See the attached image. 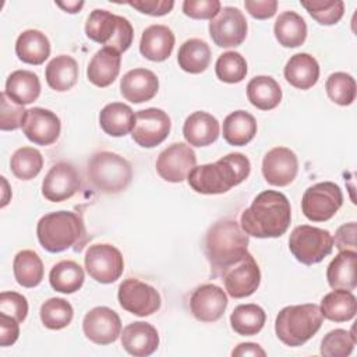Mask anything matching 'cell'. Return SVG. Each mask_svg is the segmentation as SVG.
I'll use <instances>...</instances> for the list:
<instances>
[{
  "mask_svg": "<svg viewBox=\"0 0 357 357\" xmlns=\"http://www.w3.org/2000/svg\"><path fill=\"white\" fill-rule=\"evenodd\" d=\"M13 174L20 180H32L43 167L42 153L32 146H22L17 149L10 160Z\"/></svg>",
  "mask_w": 357,
  "mask_h": 357,
  "instance_id": "40",
  "label": "cell"
},
{
  "mask_svg": "<svg viewBox=\"0 0 357 357\" xmlns=\"http://www.w3.org/2000/svg\"><path fill=\"white\" fill-rule=\"evenodd\" d=\"M84 262L89 276L103 284L116 282L124 271L123 255L112 244L89 245Z\"/></svg>",
  "mask_w": 357,
  "mask_h": 357,
  "instance_id": "10",
  "label": "cell"
},
{
  "mask_svg": "<svg viewBox=\"0 0 357 357\" xmlns=\"http://www.w3.org/2000/svg\"><path fill=\"white\" fill-rule=\"evenodd\" d=\"M357 252L351 250L340 251L328 265L326 279L332 289L354 290L357 286L356 278Z\"/></svg>",
  "mask_w": 357,
  "mask_h": 357,
  "instance_id": "27",
  "label": "cell"
},
{
  "mask_svg": "<svg viewBox=\"0 0 357 357\" xmlns=\"http://www.w3.org/2000/svg\"><path fill=\"white\" fill-rule=\"evenodd\" d=\"M172 121L166 112L158 107H148L135 113L132 139L142 148H153L162 144L170 132Z\"/></svg>",
  "mask_w": 357,
  "mask_h": 357,
  "instance_id": "12",
  "label": "cell"
},
{
  "mask_svg": "<svg viewBox=\"0 0 357 357\" xmlns=\"http://www.w3.org/2000/svg\"><path fill=\"white\" fill-rule=\"evenodd\" d=\"M266 314L257 304L237 305L230 315L231 329L241 336L257 335L265 325Z\"/></svg>",
  "mask_w": 357,
  "mask_h": 357,
  "instance_id": "39",
  "label": "cell"
},
{
  "mask_svg": "<svg viewBox=\"0 0 357 357\" xmlns=\"http://www.w3.org/2000/svg\"><path fill=\"white\" fill-rule=\"evenodd\" d=\"M159 89L156 74L148 68H134L126 73L120 81V92L123 98L131 103H142L151 100Z\"/></svg>",
  "mask_w": 357,
  "mask_h": 357,
  "instance_id": "21",
  "label": "cell"
},
{
  "mask_svg": "<svg viewBox=\"0 0 357 357\" xmlns=\"http://www.w3.org/2000/svg\"><path fill=\"white\" fill-rule=\"evenodd\" d=\"M273 32L282 46L298 47L307 38V24L297 13L284 11L276 18Z\"/></svg>",
  "mask_w": 357,
  "mask_h": 357,
  "instance_id": "35",
  "label": "cell"
},
{
  "mask_svg": "<svg viewBox=\"0 0 357 357\" xmlns=\"http://www.w3.org/2000/svg\"><path fill=\"white\" fill-rule=\"evenodd\" d=\"M89 183L99 192L117 194L124 191L132 178V167L119 153L100 151L91 156L86 166Z\"/></svg>",
  "mask_w": 357,
  "mask_h": 357,
  "instance_id": "6",
  "label": "cell"
},
{
  "mask_svg": "<svg viewBox=\"0 0 357 357\" xmlns=\"http://www.w3.org/2000/svg\"><path fill=\"white\" fill-rule=\"evenodd\" d=\"M325 89L329 99L340 106H349L356 99V81L346 73L331 74L326 79Z\"/></svg>",
  "mask_w": 357,
  "mask_h": 357,
  "instance_id": "44",
  "label": "cell"
},
{
  "mask_svg": "<svg viewBox=\"0 0 357 357\" xmlns=\"http://www.w3.org/2000/svg\"><path fill=\"white\" fill-rule=\"evenodd\" d=\"M15 54L22 63L39 66L50 56V42L38 29H26L17 38Z\"/></svg>",
  "mask_w": 357,
  "mask_h": 357,
  "instance_id": "28",
  "label": "cell"
},
{
  "mask_svg": "<svg viewBox=\"0 0 357 357\" xmlns=\"http://www.w3.org/2000/svg\"><path fill=\"white\" fill-rule=\"evenodd\" d=\"M322 321L324 317L317 304L287 305L275 319V332L286 346L296 347L308 342L319 331Z\"/></svg>",
  "mask_w": 357,
  "mask_h": 357,
  "instance_id": "5",
  "label": "cell"
},
{
  "mask_svg": "<svg viewBox=\"0 0 357 357\" xmlns=\"http://www.w3.org/2000/svg\"><path fill=\"white\" fill-rule=\"evenodd\" d=\"M220 11L219 0H185L183 13L194 20H212Z\"/></svg>",
  "mask_w": 357,
  "mask_h": 357,
  "instance_id": "48",
  "label": "cell"
},
{
  "mask_svg": "<svg viewBox=\"0 0 357 357\" xmlns=\"http://www.w3.org/2000/svg\"><path fill=\"white\" fill-rule=\"evenodd\" d=\"M85 33L91 40L105 45V47H110L120 54L131 46L134 38L132 25L127 18L100 8L89 14Z\"/></svg>",
  "mask_w": 357,
  "mask_h": 357,
  "instance_id": "7",
  "label": "cell"
},
{
  "mask_svg": "<svg viewBox=\"0 0 357 357\" xmlns=\"http://www.w3.org/2000/svg\"><path fill=\"white\" fill-rule=\"evenodd\" d=\"M324 318L333 322H346L354 318L357 311V301L350 290L333 289L328 293L319 305Z\"/></svg>",
  "mask_w": 357,
  "mask_h": 357,
  "instance_id": "31",
  "label": "cell"
},
{
  "mask_svg": "<svg viewBox=\"0 0 357 357\" xmlns=\"http://www.w3.org/2000/svg\"><path fill=\"white\" fill-rule=\"evenodd\" d=\"M36 236L40 245L49 252H63L68 248L79 251L85 243L86 230L78 213L57 211L39 219Z\"/></svg>",
  "mask_w": 357,
  "mask_h": 357,
  "instance_id": "4",
  "label": "cell"
},
{
  "mask_svg": "<svg viewBox=\"0 0 357 357\" xmlns=\"http://www.w3.org/2000/svg\"><path fill=\"white\" fill-rule=\"evenodd\" d=\"M197 156L184 142H174L163 149L156 159L158 174L169 183H181L195 167Z\"/></svg>",
  "mask_w": 357,
  "mask_h": 357,
  "instance_id": "15",
  "label": "cell"
},
{
  "mask_svg": "<svg viewBox=\"0 0 357 357\" xmlns=\"http://www.w3.org/2000/svg\"><path fill=\"white\" fill-rule=\"evenodd\" d=\"M223 138L234 146L247 145L257 134V121L245 110H236L223 120Z\"/></svg>",
  "mask_w": 357,
  "mask_h": 357,
  "instance_id": "33",
  "label": "cell"
},
{
  "mask_svg": "<svg viewBox=\"0 0 357 357\" xmlns=\"http://www.w3.org/2000/svg\"><path fill=\"white\" fill-rule=\"evenodd\" d=\"M56 4H57L60 8H63L66 13H70V14L78 13V11L84 7V1H67V3L57 1Z\"/></svg>",
  "mask_w": 357,
  "mask_h": 357,
  "instance_id": "54",
  "label": "cell"
},
{
  "mask_svg": "<svg viewBox=\"0 0 357 357\" xmlns=\"http://www.w3.org/2000/svg\"><path fill=\"white\" fill-rule=\"evenodd\" d=\"M291 208L287 197L275 190L259 192L252 204L243 211L241 229L258 238L280 237L289 229Z\"/></svg>",
  "mask_w": 357,
  "mask_h": 357,
  "instance_id": "1",
  "label": "cell"
},
{
  "mask_svg": "<svg viewBox=\"0 0 357 357\" xmlns=\"http://www.w3.org/2000/svg\"><path fill=\"white\" fill-rule=\"evenodd\" d=\"M211 56L209 45L201 39L192 38L180 46L177 61L183 71L190 74H199L208 68Z\"/></svg>",
  "mask_w": 357,
  "mask_h": 357,
  "instance_id": "36",
  "label": "cell"
},
{
  "mask_svg": "<svg viewBox=\"0 0 357 357\" xmlns=\"http://www.w3.org/2000/svg\"><path fill=\"white\" fill-rule=\"evenodd\" d=\"M220 278L230 297L244 298L258 289L261 283V271L254 257L247 252L240 261L226 268Z\"/></svg>",
  "mask_w": 357,
  "mask_h": 357,
  "instance_id": "13",
  "label": "cell"
},
{
  "mask_svg": "<svg viewBox=\"0 0 357 357\" xmlns=\"http://www.w3.org/2000/svg\"><path fill=\"white\" fill-rule=\"evenodd\" d=\"M135 114L132 109L121 102L106 105L99 113V124L102 130L112 137H124L134 127Z\"/></svg>",
  "mask_w": 357,
  "mask_h": 357,
  "instance_id": "30",
  "label": "cell"
},
{
  "mask_svg": "<svg viewBox=\"0 0 357 357\" xmlns=\"http://www.w3.org/2000/svg\"><path fill=\"white\" fill-rule=\"evenodd\" d=\"M244 7L251 17L257 20H268L276 14L278 1L276 0H245Z\"/></svg>",
  "mask_w": 357,
  "mask_h": 357,
  "instance_id": "50",
  "label": "cell"
},
{
  "mask_svg": "<svg viewBox=\"0 0 357 357\" xmlns=\"http://www.w3.org/2000/svg\"><path fill=\"white\" fill-rule=\"evenodd\" d=\"M248 234L233 219H223L209 227L205 236V255L212 276L240 261L248 252Z\"/></svg>",
  "mask_w": 357,
  "mask_h": 357,
  "instance_id": "3",
  "label": "cell"
},
{
  "mask_svg": "<svg viewBox=\"0 0 357 357\" xmlns=\"http://www.w3.org/2000/svg\"><path fill=\"white\" fill-rule=\"evenodd\" d=\"M123 349L134 357H146L156 351L159 335L153 325L142 321L128 324L121 333Z\"/></svg>",
  "mask_w": 357,
  "mask_h": 357,
  "instance_id": "22",
  "label": "cell"
},
{
  "mask_svg": "<svg viewBox=\"0 0 357 357\" xmlns=\"http://www.w3.org/2000/svg\"><path fill=\"white\" fill-rule=\"evenodd\" d=\"M247 98L259 110H272L282 100L278 81L269 75H257L247 85Z\"/></svg>",
  "mask_w": 357,
  "mask_h": 357,
  "instance_id": "34",
  "label": "cell"
},
{
  "mask_svg": "<svg viewBox=\"0 0 357 357\" xmlns=\"http://www.w3.org/2000/svg\"><path fill=\"white\" fill-rule=\"evenodd\" d=\"M356 346V336L346 329H333L328 332L322 342L319 353L325 357H347L353 353Z\"/></svg>",
  "mask_w": 357,
  "mask_h": 357,
  "instance_id": "43",
  "label": "cell"
},
{
  "mask_svg": "<svg viewBox=\"0 0 357 357\" xmlns=\"http://www.w3.org/2000/svg\"><path fill=\"white\" fill-rule=\"evenodd\" d=\"M20 335V322L8 315L0 314V346L7 347L17 342Z\"/></svg>",
  "mask_w": 357,
  "mask_h": 357,
  "instance_id": "52",
  "label": "cell"
},
{
  "mask_svg": "<svg viewBox=\"0 0 357 357\" xmlns=\"http://www.w3.org/2000/svg\"><path fill=\"white\" fill-rule=\"evenodd\" d=\"M127 4L134 7L139 13L148 14L152 17L166 15L174 7V1L172 0H134V1H127Z\"/></svg>",
  "mask_w": 357,
  "mask_h": 357,
  "instance_id": "49",
  "label": "cell"
},
{
  "mask_svg": "<svg viewBox=\"0 0 357 357\" xmlns=\"http://www.w3.org/2000/svg\"><path fill=\"white\" fill-rule=\"evenodd\" d=\"M81 187L79 174L71 163L59 162L50 167L42 181V195L50 202L71 198Z\"/></svg>",
  "mask_w": 357,
  "mask_h": 357,
  "instance_id": "17",
  "label": "cell"
},
{
  "mask_svg": "<svg viewBox=\"0 0 357 357\" xmlns=\"http://www.w3.org/2000/svg\"><path fill=\"white\" fill-rule=\"evenodd\" d=\"M215 73L223 82H241L247 75V61L238 52H226L218 57Z\"/></svg>",
  "mask_w": 357,
  "mask_h": 357,
  "instance_id": "42",
  "label": "cell"
},
{
  "mask_svg": "<svg viewBox=\"0 0 357 357\" xmlns=\"http://www.w3.org/2000/svg\"><path fill=\"white\" fill-rule=\"evenodd\" d=\"M301 6L321 25L337 24L344 14V3L342 0L301 1Z\"/></svg>",
  "mask_w": 357,
  "mask_h": 357,
  "instance_id": "45",
  "label": "cell"
},
{
  "mask_svg": "<svg viewBox=\"0 0 357 357\" xmlns=\"http://www.w3.org/2000/svg\"><path fill=\"white\" fill-rule=\"evenodd\" d=\"M356 233H357L356 222L342 225L336 230V234L333 238V245H336V248L339 251H344V250L356 251Z\"/></svg>",
  "mask_w": 357,
  "mask_h": 357,
  "instance_id": "51",
  "label": "cell"
},
{
  "mask_svg": "<svg viewBox=\"0 0 357 357\" xmlns=\"http://www.w3.org/2000/svg\"><path fill=\"white\" fill-rule=\"evenodd\" d=\"M21 128L31 142L47 146L57 141L61 123L56 113L52 110L43 107H32L26 110Z\"/></svg>",
  "mask_w": 357,
  "mask_h": 357,
  "instance_id": "18",
  "label": "cell"
},
{
  "mask_svg": "<svg viewBox=\"0 0 357 357\" xmlns=\"http://www.w3.org/2000/svg\"><path fill=\"white\" fill-rule=\"evenodd\" d=\"M85 273L84 269L74 261H60L50 269L49 282L50 286L64 294L75 293L84 284Z\"/></svg>",
  "mask_w": 357,
  "mask_h": 357,
  "instance_id": "38",
  "label": "cell"
},
{
  "mask_svg": "<svg viewBox=\"0 0 357 357\" xmlns=\"http://www.w3.org/2000/svg\"><path fill=\"white\" fill-rule=\"evenodd\" d=\"M82 331L91 342L105 346L116 342L121 335V321L112 308L95 307L85 314Z\"/></svg>",
  "mask_w": 357,
  "mask_h": 357,
  "instance_id": "16",
  "label": "cell"
},
{
  "mask_svg": "<svg viewBox=\"0 0 357 357\" xmlns=\"http://www.w3.org/2000/svg\"><path fill=\"white\" fill-rule=\"evenodd\" d=\"M233 356H266L265 350L257 344V343H251V342H247V343H240L233 351H231Z\"/></svg>",
  "mask_w": 357,
  "mask_h": 357,
  "instance_id": "53",
  "label": "cell"
},
{
  "mask_svg": "<svg viewBox=\"0 0 357 357\" xmlns=\"http://www.w3.org/2000/svg\"><path fill=\"white\" fill-rule=\"evenodd\" d=\"M248 25L237 7H223L209 22V35L219 47L240 46L247 36Z\"/></svg>",
  "mask_w": 357,
  "mask_h": 357,
  "instance_id": "14",
  "label": "cell"
},
{
  "mask_svg": "<svg viewBox=\"0 0 357 357\" xmlns=\"http://www.w3.org/2000/svg\"><path fill=\"white\" fill-rule=\"evenodd\" d=\"M284 78L294 88L310 89L319 78V64L308 53L293 54L284 66Z\"/></svg>",
  "mask_w": 357,
  "mask_h": 357,
  "instance_id": "26",
  "label": "cell"
},
{
  "mask_svg": "<svg viewBox=\"0 0 357 357\" xmlns=\"http://www.w3.org/2000/svg\"><path fill=\"white\" fill-rule=\"evenodd\" d=\"M251 170L248 158L240 152L229 153L215 163L195 166L187 176L190 187L199 194H223L243 183Z\"/></svg>",
  "mask_w": 357,
  "mask_h": 357,
  "instance_id": "2",
  "label": "cell"
},
{
  "mask_svg": "<svg viewBox=\"0 0 357 357\" xmlns=\"http://www.w3.org/2000/svg\"><path fill=\"white\" fill-rule=\"evenodd\" d=\"M174 33L166 25L148 26L139 40L141 54L151 61H165L173 52Z\"/></svg>",
  "mask_w": 357,
  "mask_h": 357,
  "instance_id": "23",
  "label": "cell"
},
{
  "mask_svg": "<svg viewBox=\"0 0 357 357\" xmlns=\"http://www.w3.org/2000/svg\"><path fill=\"white\" fill-rule=\"evenodd\" d=\"M289 248L298 262L314 265L332 252L333 237L328 230L301 225L294 227L290 233Z\"/></svg>",
  "mask_w": 357,
  "mask_h": 357,
  "instance_id": "8",
  "label": "cell"
},
{
  "mask_svg": "<svg viewBox=\"0 0 357 357\" xmlns=\"http://www.w3.org/2000/svg\"><path fill=\"white\" fill-rule=\"evenodd\" d=\"M117 298L123 310L138 315L148 317L160 308V294L159 291L135 278L124 279L117 291Z\"/></svg>",
  "mask_w": 357,
  "mask_h": 357,
  "instance_id": "11",
  "label": "cell"
},
{
  "mask_svg": "<svg viewBox=\"0 0 357 357\" xmlns=\"http://www.w3.org/2000/svg\"><path fill=\"white\" fill-rule=\"evenodd\" d=\"M0 128L1 131H13L17 130L20 127H22L26 110L24 109V106L17 105L15 102H13L6 92L3 91L0 95Z\"/></svg>",
  "mask_w": 357,
  "mask_h": 357,
  "instance_id": "46",
  "label": "cell"
},
{
  "mask_svg": "<svg viewBox=\"0 0 357 357\" xmlns=\"http://www.w3.org/2000/svg\"><path fill=\"white\" fill-rule=\"evenodd\" d=\"M298 160L296 153L286 146L268 151L262 160V174L271 185H289L297 176Z\"/></svg>",
  "mask_w": 357,
  "mask_h": 357,
  "instance_id": "20",
  "label": "cell"
},
{
  "mask_svg": "<svg viewBox=\"0 0 357 357\" xmlns=\"http://www.w3.org/2000/svg\"><path fill=\"white\" fill-rule=\"evenodd\" d=\"M220 126L216 117L206 112H194L183 126V135L192 146H208L219 137Z\"/></svg>",
  "mask_w": 357,
  "mask_h": 357,
  "instance_id": "24",
  "label": "cell"
},
{
  "mask_svg": "<svg viewBox=\"0 0 357 357\" xmlns=\"http://www.w3.org/2000/svg\"><path fill=\"white\" fill-rule=\"evenodd\" d=\"M343 204V194L332 181L317 183L305 190L301 198V209L311 222H326L336 215Z\"/></svg>",
  "mask_w": 357,
  "mask_h": 357,
  "instance_id": "9",
  "label": "cell"
},
{
  "mask_svg": "<svg viewBox=\"0 0 357 357\" xmlns=\"http://www.w3.org/2000/svg\"><path fill=\"white\" fill-rule=\"evenodd\" d=\"M14 278L22 287H35L43 279V262L32 250H22L14 257Z\"/></svg>",
  "mask_w": 357,
  "mask_h": 357,
  "instance_id": "37",
  "label": "cell"
},
{
  "mask_svg": "<svg viewBox=\"0 0 357 357\" xmlns=\"http://www.w3.org/2000/svg\"><path fill=\"white\" fill-rule=\"evenodd\" d=\"M4 92L17 105H29L40 95V81L29 70H17L8 75Z\"/></svg>",
  "mask_w": 357,
  "mask_h": 357,
  "instance_id": "29",
  "label": "cell"
},
{
  "mask_svg": "<svg viewBox=\"0 0 357 357\" xmlns=\"http://www.w3.org/2000/svg\"><path fill=\"white\" fill-rule=\"evenodd\" d=\"M40 321L52 331H59L68 326L74 317L73 305L60 297H52L40 305Z\"/></svg>",
  "mask_w": 357,
  "mask_h": 357,
  "instance_id": "41",
  "label": "cell"
},
{
  "mask_svg": "<svg viewBox=\"0 0 357 357\" xmlns=\"http://www.w3.org/2000/svg\"><path fill=\"white\" fill-rule=\"evenodd\" d=\"M45 77H46L47 85L52 89L57 92H66L77 84L78 64L71 56H67V54L56 56L46 66Z\"/></svg>",
  "mask_w": 357,
  "mask_h": 357,
  "instance_id": "32",
  "label": "cell"
},
{
  "mask_svg": "<svg viewBox=\"0 0 357 357\" xmlns=\"http://www.w3.org/2000/svg\"><path fill=\"white\" fill-rule=\"evenodd\" d=\"M226 307V293L213 283L198 286L190 297L191 312L201 322H216L223 317Z\"/></svg>",
  "mask_w": 357,
  "mask_h": 357,
  "instance_id": "19",
  "label": "cell"
},
{
  "mask_svg": "<svg viewBox=\"0 0 357 357\" xmlns=\"http://www.w3.org/2000/svg\"><path fill=\"white\" fill-rule=\"evenodd\" d=\"M121 64V56L119 52L110 47H102L98 50L86 68V77L95 86L106 88L119 75Z\"/></svg>",
  "mask_w": 357,
  "mask_h": 357,
  "instance_id": "25",
  "label": "cell"
},
{
  "mask_svg": "<svg viewBox=\"0 0 357 357\" xmlns=\"http://www.w3.org/2000/svg\"><path fill=\"white\" fill-rule=\"evenodd\" d=\"M0 314L17 319L20 324L28 315V301L17 291H3L0 294Z\"/></svg>",
  "mask_w": 357,
  "mask_h": 357,
  "instance_id": "47",
  "label": "cell"
}]
</instances>
